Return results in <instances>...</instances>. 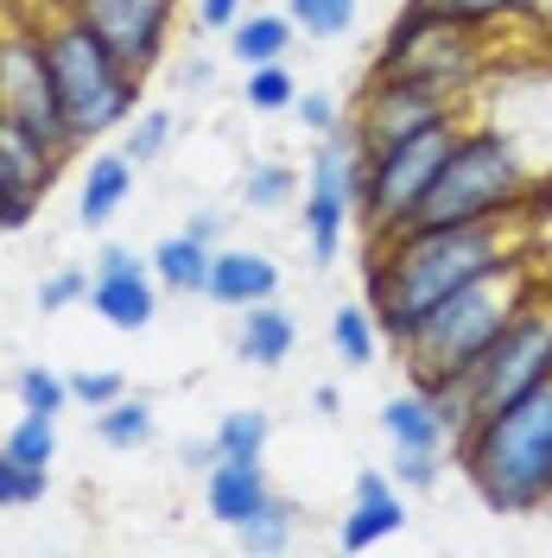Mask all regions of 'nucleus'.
<instances>
[{"label":"nucleus","instance_id":"obj_7","mask_svg":"<svg viewBox=\"0 0 552 558\" xmlns=\"http://www.w3.org/2000/svg\"><path fill=\"white\" fill-rule=\"evenodd\" d=\"M375 70L413 76V83H425V89H439V96L457 102V96L483 76V33L464 26V20L432 13V7H419V0H407L400 20H394L387 38H381Z\"/></svg>","mask_w":552,"mask_h":558},{"label":"nucleus","instance_id":"obj_42","mask_svg":"<svg viewBox=\"0 0 552 558\" xmlns=\"http://www.w3.org/2000/svg\"><path fill=\"white\" fill-rule=\"evenodd\" d=\"M184 229H191L197 242H216V235H223V216H216V209H191V222H184Z\"/></svg>","mask_w":552,"mask_h":558},{"label":"nucleus","instance_id":"obj_12","mask_svg":"<svg viewBox=\"0 0 552 558\" xmlns=\"http://www.w3.org/2000/svg\"><path fill=\"white\" fill-rule=\"evenodd\" d=\"M70 13H83L108 38V51L134 76H146V70L159 64V51H166L178 0H70Z\"/></svg>","mask_w":552,"mask_h":558},{"label":"nucleus","instance_id":"obj_4","mask_svg":"<svg viewBox=\"0 0 552 558\" xmlns=\"http://www.w3.org/2000/svg\"><path fill=\"white\" fill-rule=\"evenodd\" d=\"M45 58H51L58 108H64L76 146L115 134V128H128L140 114V83H146V76H134V70L121 64V58L108 51V38L96 33L83 13L64 7V13L45 26Z\"/></svg>","mask_w":552,"mask_h":558},{"label":"nucleus","instance_id":"obj_40","mask_svg":"<svg viewBox=\"0 0 552 558\" xmlns=\"http://www.w3.org/2000/svg\"><path fill=\"white\" fill-rule=\"evenodd\" d=\"M178 89H197V96H209V89H216V64H209V58H191V64L178 70Z\"/></svg>","mask_w":552,"mask_h":558},{"label":"nucleus","instance_id":"obj_13","mask_svg":"<svg viewBox=\"0 0 552 558\" xmlns=\"http://www.w3.org/2000/svg\"><path fill=\"white\" fill-rule=\"evenodd\" d=\"M204 501H209V514L229 526V533H242L248 521L267 514L274 483H267L261 457H216V463H209V483H204Z\"/></svg>","mask_w":552,"mask_h":558},{"label":"nucleus","instance_id":"obj_33","mask_svg":"<svg viewBox=\"0 0 552 558\" xmlns=\"http://www.w3.org/2000/svg\"><path fill=\"white\" fill-rule=\"evenodd\" d=\"M166 146H172V114H166V108H146V114L128 121V146H121V153H128L134 166H153Z\"/></svg>","mask_w":552,"mask_h":558},{"label":"nucleus","instance_id":"obj_29","mask_svg":"<svg viewBox=\"0 0 552 558\" xmlns=\"http://www.w3.org/2000/svg\"><path fill=\"white\" fill-rule=\"evenodd\" d=\"M7 451L20 457V463L51 470V457H58V418H51V413H26L13 432H7Z\"/></svg>","mask_w":552,"mask_h":558},{"label":"nucleus","instance_id":"obj_44","mask_svg":"<svg viewBox=\"0 0 552 558\" xmlns=\"http://www.w3.org/2000/svg\"><path fill=\"white\" fill-rule=\"evenodd\" d=\"M527 13H552V0H527Z\"/></svg>","mask_w":552,"mask_h":558},{"label":"nucleus","instance_id":"obj_43","mask_svg":"<svg viewBox=\"0 0 552 558\" xmlns=\"http://www.w3.org/2000/svg\"><path fill=\"white\" fill-rule=\"evenodd\" d=\"M311 407H317L324 418H337V413H344V393H337V387H317V393H311Z\"/></svg>","mask_w":552,"mask_h":558},{"label":"nucleus","instance_id":"obj_30","mask_svg":"<svg viewBox=\"0 0 552 558\" xmlns=\"http://www.w3.org/2000/svg\"><path fill=\"white\" fill-rule=\"evenodd\" d=\"M13 393H20V413H64L70 407V375H51V368H26L20 381H13Z\"/></svg>","mask_w":552,"mask_h":558},{"label":"nucleus","instance_id":"obj_27","mask_svg":"<svg viewBox=\"0 0 552 558\" xmlns=\"http://www.w3.org/2000/svg\"><path fill=\"white\" fill-rule=\"evenodd\" d=\"M242 96H248L254 114H279V108L299 102V83H292V70H286V58H279V64H254V70H248Z\"/></svg>","mask_w":552,"mask_h":558},{"label":"nucleus","instance_id":"obj_23","mask_svg":"<svg viewBox=\"0 0 552 558\" xmlns=\"http://www.w3.org/2000/svg\"><path fill=\"white\" fill-rule=\"evenodd\" d=\"M331 349L344 355L349 368H375V349H381V324L369 305H337L331 312Z\"/></svg>","mask_w":552,"mask_h":558},{"label":"nucleus","instance_id":"obj_18","mask_svg":"<svg viewBox=\"0 0 552 558\" xmlns=\"http://www.w3.org/2000/svg\"><path fill=\"white\" fill-rule=\"evenodd\" d=\"M128 191H134V159H128V153H96V159H89V172H83L76 222H83V229H103L108 216L128 204Z\"/></svg>","mask_w":552,"mask_h":558},{"label":"nucleus","instance_id":"obj_14","mask_svg":"<svg viewBox=\"0 0 552 558\" xmlns=\"http://www.w3.org/2000/svg\"><path fill=\"white\" fill-rule=\"evenodd\" d=\"M400 526H407V495H400V483H387L381 470H362L356 476V508L337 526V546L344 553H362V546H375V539L400 533Z\"/></svg>","mask_w":552,"mask_h":558},{"label":"nucleus","instance_id":"obj_36","mask_svg":"<svg viewBox=\"0 0 552 558\" xmlns=\"http://www.w3.org/2000/svg\"><path fill=\"white\" fill-rule=\"evenodd\" d=\"M128 387H121V375H108V368H83V375H70V400L76 407H89V413H103L108 400H121Z\"/></svg>","mask_w":552,"mask_h":558},{"label":"nucleus","instance_id":"obj_2","mask_svg":"<svg viewBox=\"0 0 552 558\" xmlns=\"http://www.w3.org/2000/svg\"><path fill=\"white\" fill-rule=\"evenodd\" d=\"M533 292H540V260L520 254V260H508V267L470 279L464 292H451L445 305H432V312L413 324V337L400 343L413 387L464 381V375L477 368V355L502 337V324H508Z\"/></svg>","mask_w":552,"mask_h":558},{"label":"nucleus","instance_id":"obj_39","mask_svg":"<svg viewBox=\"0 0 552 558\" xmlns=\"http://www.w3.org/2000/svg\"><path fill=\"white\" fill-rule=\"evenodd\" d=\"M115 274H146V260H140L134 247H103V254H96V274H89V279H115Z\"/></svg>","mask_w":552,"mask_h":558},{"label":"nucleus","instance_id":"obj_10","mask_svg":"<svg viewBox=\"0 0 552 558\" xmlns=\"http://www.w3.org/2000/svg\"><path fill=\"white\" fill-rule=\"evenodd\" d=\"M356 197H362V146L349 128L317 140L311 153V178H305V242H311V260L331 267L337 247L349 235V216H356Z\"/></svg>","mask_w":552,"mask_h":558},{"label":"nucleus","instance_id":"obj_16","mask_svg":"<svg viewBox=\"0 0 552 558\" xmlns=\"http://www.w3.org/2000/svg\"><path fill=\"white\" fill-rule=\"evenodd\" d=\"M89 305H96V317L115 324V330H146V324L159 317V279H153V267H146V274L89 279Z\"/></svg>","mask_w":552,"mask_h":558},{"label":"nucleus","instance_id":"obj_20","mask_svg":"<svg viewBox=\"0 0 552 558\" xmlns=\"http://www.w3.org/2000/svg\"><path fill=\"white\" fill-rule=\"evenodd\" d=\"M381 432H387L400 451H445V425H439V413H432L425 387L394 393V400L381 407Z\"/></svg>","mask_w":552,"mask_h":558},{"label":"nucleus","instance_id":"obj_25","mask_svg":"<svg viewBox=\"0 0 552 558\" xmlns=\"http://www.w3.org/2000/svg\"><path fill=\"white\" fill-rule=\"evenodd\" d=\"M292 533H299V508L274 495V501H267V514H261V521H248L236 539H242V553H286V546H292Z\"/></svg>","mask_w":552,"mask_h":558},{"label":"nucleus","instance_id":"obj_32","mask_svg":"<svg viewBox=\"0 0 552 558\" xmlns=\"http://www.w3.org/2000/svg\"><path fill=\"white\" fill-rule=\"evenodd\" d=\"M292 191H299V178L286 172V166H248V178H242V204L248 209H286L292 204Z\"/></svg>","mask_w":552,"mask_h":558},{"label":"nucleus","instance_id":"obj_8","mask_svg":"<svg viewBox=\"0 0 552 558\" xmlns=\"http://www.w3.org/2000/svg\"><path fill=\"white\" fill-rule=\"evenodd\" d=\"M464 381H470L477 418L502 413L508 400H520V393H533V387L552 381V292L547 286L502 324V337L477 355V368Z\"/></svg>","mask_w":552,"mask_h":558},{"label":"nucleus","instance_id":"obj_31","mask_svg":"<svg viewBox=\"0 0 552 558\" xmlns=\"http://www.w3.org/2000/svg\"><path fill=\"white\" fill-rule=\"evenodd\" d=\"M419 7H432V13H445V20H464V26H477V33L527 13V0H419Z\"/></svg>","mask_w":552,"mask_h":558},{"label":"nucleus","instance_id":"obj_37","mask_svg":"<svg viewBox=\"0 0 552 558\" xmlns=\"http://www.w3.org/2000/svg\"><path fill=\"white\" fill-rule=\"evenodd\" d=\"M394 483L400 488H439V451H400V445H394Z\"/></svg>","mask_w":552,"mask_h":558},{"label":"nucleus","instance_id":"obj_26","mask_svg":"<svg viewBox=\"0 0 552 558\" xmlns=\"http://www.w3.org/2000/svg\"><path fill=\"white\" fill-rule=\"evenodd\" d=\"M356 7L362 0H286V13H292V26L311 38H344L356 26Z\"/></svg>","mask_w":552,"mask_h":558},{"label":"nucleus","instance_id":"obj_11","mask_svg":"<svg viewBox=\"0 0 552 558\" xmlns=\"http://www.w3.org/2000/svg\"><path fill=\"white\" fill-rule=\"evenodd\" d=\"M451 114H457V102H451V96L425 89V83H413V76L375 70V76H369V89L356 96L349 134H356L362 159H369V153H381V146H400V140H413V134H425V128L451 121Z\"/></svg>","mask_w":552,"mask_h":558},{"label":"nucleus","instance_id":"obj_9","mask_svg":"<svg viewBox=\"0 0 552 558\" xmlns=\"http://www.w3.org/2000/svg\"><path fill=\"white\" fill-rule=\"evenodd\" d=\"M0 114L20 121L33 140H45L58 159L76 153L70 121L58 108V83H51V58H45V33L38 26H0Z\"/></svg>","mask_w":552,"mask_h":558},{"label":"nucleus","instance_id":"obj_1","mask_svg":"<svg viewBox=\"0 0 552 558\" xmlns=\"http://www.w3.org/2000/svg\"><path fill=\"white\" fill-rule=\"evenodd\" d=\"M520 254H533V222L527 209L489 216V222H451V229H394L369 242V312H375L387 343H407L413 324L432 305H445L451 292H464L470 279L508 267Z\"/></svg>","mask_w":552,"mask_h":558},{"label":"nucleus","instance_id":"obj_38","mask_svg":"<svg viewBox=\"0 0 552 558\" xmlns=\"http://www.w3.org/2000/svg\"><path fill=\"white\" fill-rule=\"evenodd\" d=\"M242 13H248V0H197V26L204 33H229Z\"/></svg>","mask_w":552,"mask_h":558},{"label":"nucleus","instance_id":"obj_35","mask_svg":"<svg viewBox=\"0 0 552 558\" xmlns=\"http://www.w3.org/2000/svg\"><path fill=\"white\" fill-rule=\"evenodd\" d=\"M76 299H89V274H76V267H58V274L38 286V312H70Z\"/></svg>","mask_w":552,"mask_h":558},{"label":"nucleus","instance_id":"obj_24","mask_svg":"<svg viewBox=\"0 0 552 558\" xmlns=\"http://www.w3.org/2000/svg\"><path fill=\"white\" fill-rule=\"evenodd\" d=\"M209 438H216V457H261L267 438H274V413L267 407H236V413H223V425Z\"/></svg>","mask_w":552,"mask_h":558},{"label":"nucleus","instance_id":"obj_3","mask_svg":"<svg viewBox=\"0 0 552 558\" xmlns=\"http://www.w3.org/2000/svg\"><path fill=\"white\" fill-rule=\"evenodd\" d=\"M451 451L495 514L552 508V381L508 400L502 413H483Z\"/></svg>","mask_w":552,"mask_h":558},{"label":"nucleus","instance_id":"obj_34","mask_svg":"<svg viewBox=\"0 0 552 558\" xmlns=\"http://www.w3.org/2000/svg\"><path fill=\"white\" fill-rule=\"evenodd\" d=\"M299 121H305L311 134L324 140V134H337V128H349V114H344V102H337V96H331V89H305V96H299Z\"/></svg>","mask_w":552,"mask_h":558},{"label":"nucleus","instance_id":"obj_6","mask_svg":"<svg viewBox=\"0 0 552 558\" xmlns=\"http://www.w3.org/2000/svg\"><path fill=\"white\" fill-rule=\"evenodd\" d=\"M464 114H451L439 128H425V134L400 140V146H381L362 159V197H356V222L369 229V242L381 235H394V229H407L425 204V191L439 184L445 172V159L457 153V140H464Z\"/></svg>","mask_w":552,"mask_h":558},{"label":"nucleus","instance_id":"obj_22","mask_svg":"<svg viewBox=\"0 0 552 558\" xmlns=\"http://www.w3.org/2000/svg\"><path fill=\"white\" fill-rule=\"evenodd\" d=\"M153 400H134V393H121V400H108L103 413H96V438L115 445V451H140V445H153Z\"/></svg>","mask_w":552,"mask_h":558},{"label":"nucleus","instance_id":"obj_41","mask_svg":"<svg viewBox=\"0 0 552 558\" xmlns=\"http://www.w3.org/2000/svg\"><path fill=\"white\" fill-rule=\"evenodd\" d=\"M178 463L209 476V463H216V438H184V445H178Z\"/></svg>","mask_w":552,"mask_h":558},{"label":"nucleus","instance_id":"obj_21","mask_svg":"<svg viewBox=\"0 0 552 558\" xmlns=\"http://www.w3.org/2000/svg\"><path fill=\"white\" fill-rule=\"evenodd\" d=\"M229 51L242 58V70L254 64H279L292 51V13H242L229 26Z\"/></svg>","mask_w":552,"mask_h":558},{"label":"nucleus","instance_id":"obj_28","mask_svg":"<svg viewBox=\"0 0 552 558\" xmlns=\"http://www.w3.org/2000/svg\"><path fill=\"white\" fill-rule=\"evenodd\" d=\"M45 488H51V470L20 463V457L0 445V508H33V501H45Z\"/></svg>","mask_w":552,"mask_h":558},{"label":"nucleus","instance_id":"obj_17","mask_svg":"<svg viewBox=\"0 0 552 558\" xmlns=\"http://www.w3.org/2000/svg\"><path fill=\"white\" fill-rule=\"evenodd\" d=\"M292 343H299V324H292V312H279L274 299H261V305L242 312L236 355H242L248 368H279V362L292 355Z\"/></svg>","mask_w":552,"mask_h":558},{"label":"nucleus","instance_id":"obj_19","mask_svg":"<svg viewBox=\"0 0 552 558\" xmlns=\"http://www.w3.org/2000/svg\"><path fill=\"white\" fill-rule=\"evenodd\" d=\"M209 260H216V242H197L191 229H178L153 247V279L166 292H204L209 286Z\"/></svg>","mask_w":552,"mask_h":558},{"label":"nucleus","instance_id":"obj_5","mask_svg":"<svg viewBox=\"0 0 552 558\" xmlns=\"http://www.w3.org/2000/svg\"><path fill=\"white\" fill-rule=\"evenodd\" d=\"M533 197V172L520 159L515 140H502L495 128H464L457 153L445 159L439 184L425 191L419 204V229H451V222H489V216H508L527 209Z\"/></svg>","mask_w":552,"mask_h":558},{"label":"nucleus","instance_id":"obj_15","mask_svg":"<svg viewBox=\"0 0 552 558\" xmlns=\"http://www.w3.org/2000/svg\"><path fill=\"white\" fill-rule=\"evenodd\" d=\"M274 292H279V267L261 247H216L204 299L229 305V312H248V305H261V299H274Z\"/></svg>","mask_w":552,"mask_h":558}]
</instances>
